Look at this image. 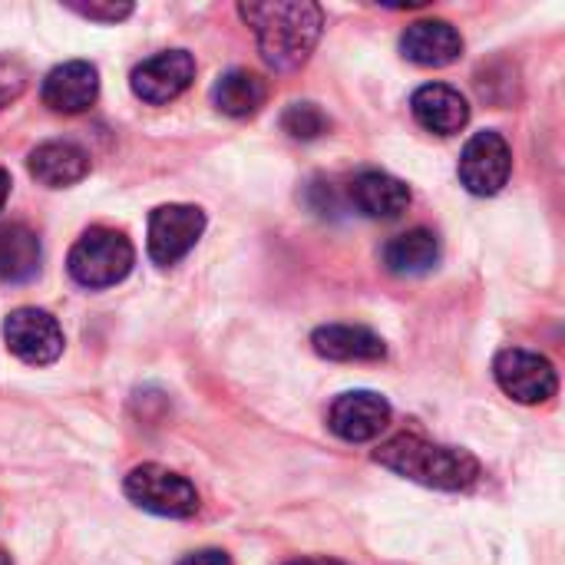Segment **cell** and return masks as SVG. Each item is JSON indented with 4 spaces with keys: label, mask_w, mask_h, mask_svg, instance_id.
<instances>
[{
    "label": "cell",
    "mask_w": 565,
    "mask_h": 565,
    "mask_svg": "<svg viewBox=\"0 0 565 565\" xmlns=\"http://www.w3.org/2000/svg\"><path fill=\"white\" fill-rule=\"evenodd\" d=\"M391 424V404L374 391L341 394L328 411V427L344 444H371Z\"/></svg>",
    "instance_id": "cell-10"
},
{
    "label": "cell",
    "mask_w": 565,
    "mask_h": 565,
    "mask_svg": "<svg viewBox=\"0 0 565 565\" xmlns=\"http://www.w3.org/2000/svg\"><path fill=\"white\" fill-rule=\"evenodd\" d=\"M238 13L255 30L262 60L278 73H291L305 66L324 26V10L311 0L242 3Z\"/></svg>",
    "instance_id": "cell-1"
},
{
    "label": "cell",
    "mask_w": 565,
    "mask_h": 565,
    "mask_svg": "<svg viewBox=\"0 0 565 565\" xmlns=\"http://www.w3.org/2000/svg\"><path fill=\"white\" fill-rule=\"evenodd\" d=\"M205 232V212L195 205H159L149 215V258L159 268L182 262Z\"/></svg>",
    "instance_id": "cell-7"
},
{
    "label": "cell",
    "mask_w": 565,
    "mask_h": 565,
    "mask_svg": "<svg viewBox=\"0 0 565 565\" xmlns=\"http://www.w3.org/2000/svg\"><path fill=\"white\" fill-rule=\"evenodd\" d=\"M70 10H76L86 20L116 23V20H126L132 13V3H70Z\"/></svg>",
    "instance_id": "cell-21"
},
{
    "label": "cell",
    "mask_w": 565,
    "mask_h": 565,
    "mask_svg": "<svg viewBox=\"0 0 565 565\" xmlns=\"http://www.w3.org/2000/svg\"><path fill=\"white\" fill-rule=\"evenodd\" d=\"M132 265H136L132 242L122 232L103 225L83 232L66 258L70 278L83 288H113L132 271Z\"/></svg>",
    "instance_id": "cell-3"
},
{
    "label": "cell",
    "mask_w": 565,
    "mask_h": 565,
    "mask_svg": "<svg viewBox=\"0 0 565 565\" xmlns=\"http://www.w3.org/2000/svg\"><path fill=\"white\" fill-rule=\"evenodd\" d=\"M311 344L321 358L341 361V364H364V361L387 358L384 338L361 324H324L311 334Z\"/></svg>",
    "instance_id": "cell-15"
},
{
    "label": "cell",
    "mask_w": 565,
    "mask_h": 565,
    "mask_svg": "<svg viewBox=\"0 0 565 565\" xmlns=\"http://www.w3.org/2000/svg\"><path fill=\"white\" fill-rule=\"evenodd\" d=\"M351 205L367 215V218H397L411 205V189L391 172L381 169H364L351 179L348 185Z\"/></svg>",
    "instance_id": "cell-13"
},
{
    "label": "cell",
    "mask_w": 565,
    "mask_h": 565,
    "mask_svg": "<svg viewBox=\"0 0 565 565\" xmlns=\"http://www.w3.org/2000/svg\"><path fill=\"white\" fill-rule=\"evenodd\" d=\"M23 83H26V76L17 63H0V109L23 93Z\"/></svg>",
    "instance_id": "cell-22"
},
{
    "label": "cell",
    "mask_w": 565,
    "mask_h": 565,
    "mask_svg": "<svg viewBox=\"0 0 565 565\" xmlns=\"http://www.w3.org/2000/svg\"><path fill=\"white\" fill-rule=\"evenodd\" d=\"M26 169H30V175L40 185H46V189H66V185H76L79 179H86L89 156L76 142L53 139V142H40L30 152Z\"/></svg>",
    "instance_id": "cell-16"
},
{
    "label": "cell",
    "mask_w": 565,
    "mask_h": 565,
    "mask_svg": "<svg viewBox=\"0 0 565 565\" xmlns=\"http://www.w3.org/2000/svg\"><path fill=\"white\" fill-rule=\"evenodd\" d=\"M40 96L53 113H66V116L86 113L99 96V73L86 60L60 63V66H53L46 73V79L40 86Z\"/></svg>",
    "instance_id": "cell-11"
},
{
    "label": "cell",
    "mask_w": 565,
    "mask_h": 565,
    "mask_svg": "<svg viewBox=\"0 0 565 565\" xmlns=\"http://www.w3.org/2000/svg\"><path fill=\"white\" fill-rule=\"evenodd\" d=\"M288 565H344V563L328 559V556H311V559H295V563H288Z\"/></svg>",
    "instance_id": "cell-24"
},
{
    "label": "cell",
    "mask_w": 565,
    "mask_h": 565,
    "mask_svg": "<svg viewBox=\"0 0 565 565\" xmlns=\"http://www.w3.org/2000/svg\"><path fill=\"white\" fill-rule=\"evenodd\" d=\"M179 565H232V559L222 550H199V553L185 556Z\"/></svg>",
    "instance_id": "cell-23"
},
{
    "label": "cell",
    "mask_w": 565,
    "mask_h": 565,
    "mask_svg": "<svg viewBox=\"0 0 565 565\" xmlns=\"http://www.w3.org/2000/svg\"><path fill=\"white\" fill-rule=\"evenodd\" d=\"M7 195H10V175H7V169H0V209L7 202Z\"/></svg>",
    "instance_id": "cell-25"
},
{
    "label": "cell",
    "mask_w": 565,
    "mask_h": 565,
    "mask_svg": "<svg viewBox=\"0 0 565 565\" xmlns=\"http://www.w3.org/2000/svg\"><path fill=\"white\" fill-rule=\"evenodd\" d=\"M0 565H10V556H7L3 550H0Z\"/></svg>",
    "instance_id": "cell-26"
},
{
    "label": "cell",
    "mask_w": 565,
    "mask_h": 565,
    "mask_svg": "<svg viewBox=\"0 0 565 565\" xmlns=\"http://www.w3.org/2000/svg\"><path fill=\"white\" fill-rule=\"evenodd\" d=\"M374 460L404 480H414L430 490H447V493H463V490L477 487L483 477L480 460L473 454H467L460 447L430 444L417 434L391 437L387 444H381L374 450Z\"/></svg>",
    "instance_id": "cell-2"
},
{
    "label": "cell",
    "mask_w": 565,
    "mask_h": 565,
    "mask_svg": "<svg viewBox=\"0 0 565 565\" xmlns=\"http://www.w3.org/2000/svg\"><path fill=\"white\" fill-rule=\"evenodd\" d=\"M3 341L13 358L30 367H46L63 354V328L50 311L17 308L3 321Z\"/></svg>",
    "instance_id": "cell-5"
},
{
    "label": "cell",
    "mask_w": 565,
    "mask_h": 565,
    "mask_svg": "<svg viewBox=\"0 0 565 565\" xmlns=\"http://www.w3.org/2000/svg\"><path fill=\"white\" fill-rule=\"evenodd\" d=\"M195 79V60L189 50H166V53H156L149 60H142L132 76H129V86L132 93L149 103V106H166L172 99H179Z\"/></svg>",
    "instance_id": "cell-9"
},
{
    "label": "cell",
    "mask_w": 565,
    "mask_h": 565,
    "mask_svg": "<svg viewBox=\"0 0 565 565\" xmlns=\"http://www.w3.org/2000/svg\"><path fill=\"white\" fill-rule=\"evenodd\" d=\"M437 262H440V242L427 228H411L384 245V265L391 275H401V278L427 275Z\"/></svg>",
    "instance_id": "cell-17"
},
{
    "label": "cell",
    "mask_w": 565,
    "mask_h": 565,
    "mask_svg": "<svg viewBox=\"0 0 565 565\" xmlns=\"http://www.w3.org/2000/svg\"><path fill=\"white\" fill-rule=\"evenodd\" d=\"M40 271V238L26 225H0V281L20 285Z\"/></svg>",
    "instance_id": "cell-19"
},
{
    "label": "cell",
    "mask_w": 565,
    "mask_h": 565,
    "mask_svg": "<svg viewBox=\"0 0 565 565\" xmlns=\"http://www.w3.org/2000/svg\"><path fill=\"white\" fill-rule=\"evenodd\" d=\"M268 99V86L258 73L248 70H228L225 76H218V83L212 86V103L218 113L232 116V119H248L255 116Z\"/></svg>",
    "instance_id": "cell-18"
},
{
    "label": "cell",
    "mask_w": 565,
    "mask_h": 565,
    "mask_svg": "<svg viewBox=\"0 0 565 565\" xmlns=\"http://www.w3.org/2000/svg\"><path fill=\"white\" fill-rule=\"evenodd\" d=\"M411 109L414 119L437 136H454L470 122V106L460 96V89L447 86V83H427L411 96Z\"/></svg>",
    "instance_id": "cell-14"
},
{
    "label": "cell",
    "mask_w": 565,
    "mask_h": 565,
    "mask_svg": "<svg viewBox=\"0 0 565 565\" xmlns=\"http://www.w3.org/2000/svg\"><path fill=\"white\" fill-rule=\"evenodd\" d=\"M460 182L467 192L473 195H497L513 172V152L507 146V139L493 129L477 132L460 156Z\"/></svg>",
    "instance_id": "cell-8"
},
{
    "label": "cell",
    "mask_w": 565,
    "mask_h": 565,
    "mask_svg": "<svg viewBox=\"0 0 565 565\" xmlns=\"http://www.w3.org/2000/svg\"><path fill=\"white\" fill-rule=\"evenodd\" d=\"M401 53L417 66H450L463 53V36L447 20H417L404 30Z\"/></svg>",
    "instance_id": "cell-12"
},
{
    "label": "cell",
    "mask_w": 565,
    "mask_h": 565,
    "mask_svg": "<svg viewBox=\"0 0 565 565\" xmlns=\"http://www.w3.org/2000/svg\"><path fill=\"white\" fill-rule=\"evenodd\" d=\"M328 126H331V119L324 116V109H321L318 103H291V106L285 109V116H281V129H285L291 139H301V142L324 136Z\"/></svg>",
    "instance_id": "cell-20"
},
{
    "label": "cell",
    "mask_w": 565,
    "mask_h": 565,
    "mask_svg": "<svg viewBox=\"0 0 565 565\" xmlns=\"http://www.w3.org/2000/svg\"><path fill=\"white\" fill-rule=\"evenodd\" d=\"M493 377L503 387L507 397L520 404H546L559 391V374L550 358L510 348L493 361Z\"/></svg>",
    "instance_id": "cell-6"
},
{
    "label": "cell",
    "mask_w": 565,
    "mask_h": 565,
    "mask_svg": "<svg viewBox=\"0 0 565 565\" xmlns=\"http://www.w3.org/2000/svg\"><path fill=\"white\" fill-rule=\"evenodd\" d=\"M122 490H126V497L139 510L156 513V516H166V520H189V516L199 513V493H195V487L185 477H179V473H172V470H166L159 463L136 467L126 477Z\"/></svg>",
    "instance_id": "cell-4"
}]
</instances>
